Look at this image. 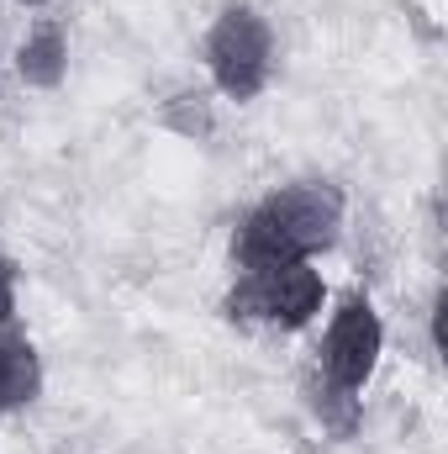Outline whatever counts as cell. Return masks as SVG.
<instances>
[{
    "label": "cell",
    "mask_w": 448,
    "mask_h": 454,
    "mask_svg": "<svg viewBox=\"0 0 448 454\" xmlns=\"http://www.w3.org/2000/svg\"><path fill=\"white\" fill-rule=\"evenodd\" d=\"M348 201L333 180H290L269 191L232 232V264L237 270H274L296 259L328 254L343 232Z\"/></svg>",
    "instance_id": "obj_1"
},
{
    "label": "cell",
    "mask_w": 448,
    "mask_h": 454,
    "mask_svg": "<svg viewBox=\"0 0 448 454\" xmlns=\"http://www.w3.org/2000/svg\"><path fill=\"white\" fill-rule=\"evenodd\" d=\"M201 59H206V74H212L217 96L237 101V106L264 96V85L274 80V27H269V16L248 0L222 5L217 21L206 27Z\"/></svg>",
    "instance_id": "obj_2"
},
{
    "label": "cell",
    "mask_w": 448,
    "mask_h": 454,
    "mask_svg": "<svg viewBox=\"0 0 448 454\" xmlns=\"http://www.w3.org/2000/svg\"><path fill=\"white\" fill-rule=\"evenodd\" d=\"M328 307V280L312 259L296 264H274V270H237L232 291H227L222 312L232 323H269V328H306L317 323Z\"/></svg>",
    "instance_id": "obj_3"
},
{
    "label": "cell",
    "mask_w": 448,
    "mask_h": 454,
    "mask_svg": "<svg viewBox=\"0 0 448 454\" xmlns=\"http://www.w3.org/2000/svg\"><path fill=\"white\" fill-rule=\"evenodd\" d=\"M380 354H385V323H380L375 301L364 291H348L317 343V370L348 391H364L380 370Z\"/></svg>",
    "instance_id": "obj_4"
},
{
    "label": "cell",
    "mask_w": 448,
    "mask_h": 454,
    "mask_svg": "<svg viewBox=\"0 0 448 454\" xmlns=\"http://www.w3.org/2000/svg\"><path fill=\"white\" fill-rule=\"evenodd\" d=\"M16 80L27 90H58L69 80V32L58 21H37L16 43Z\"/></svg>",
    "instance_id": "obj_5"
},
{
    "label": "cell",
    "mask_w": 448,
    "mask_h": 454,
    "mask_svg": "<svg viewBox=\"0 0 448 454\" xmlns=\"http://www.w3.org/2000/svg\"><path fill=\"white\" fill-rule=\"evenodd\" d=\"M37 396H42V354L27 333L0 328V418L32 407Z\"/></svg>",
    "instance_id": "obj_6"
},
{
    "label": "cell",
    "mask_w": 448,
    "mask_h": 454,
    "mask_svg": "<svg viewBox=\"0 0 448 454\" xmlns=\"http://www.w3.org/2000/svg\"><path fill=\"white\" fill-rule=\"evenodd\" d=\"M301 391H306V407L317 412V423H322L333 439H353V434H359V423H364V402H359V391H348V386L328 380L317 364L301 375Z\"/></svg>",
    "instance_id": "obj_7"
},
{
    "label": "cell",
    "mask_w": 448,
    "mask_h": 454,
    "mask_svg": "<svg viewBox=\"0 0 448 454\" xmlns=\"http://www.w3.org/2000/svg\"><path fill=\"white\" fill-rule=\"evenodd\" d=\"M158 127H169V132L185 137V143H206V137L217 132L212 96H206V90H174V96L158 106Z\"/></svg>",
    "instance_id": "obj_8"
},
{
    "label": "cell",
    "mask_w": 448,
    "mask_h": 454,
    "mask_svg": "<svg viewBox=\"0 0 448 454\" xmlns=\"http://www.w3.org/2000/svg\"><path fill=\"white\" fill-rule=\"evenodd\" d=\"M16 264L0 254V328H11V317H16Z\"/></svg>",
    "instance_id": "obj_9"
},
{
    "label": "cell",
    "mask_w": 448,
    "mask_h": 454,
    "mask_svg": "<svg viewBox=\"0 0 448 454\" xmlns=\"http://www.w3.org/2000/svg\"><path fill=\"white\" fill-rule=\"evenodd\" d=\"M16 5H48V0H16Z\"/></svg>",
    "instance_id": "obj_10"
}]
</instances>
